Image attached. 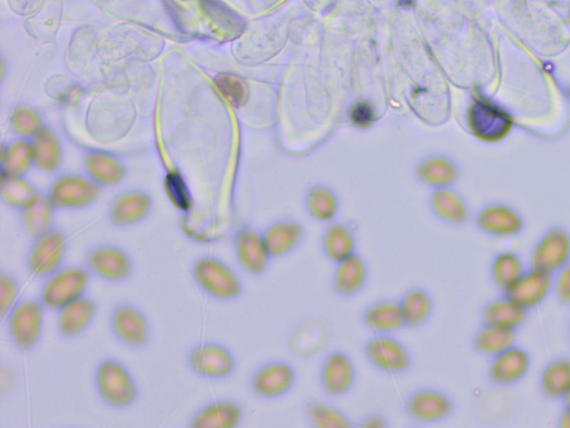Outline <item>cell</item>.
Wrapping results in <instances>:
<instances>
[{"label":"cell","mask_w":570,"mask_h":428,"mask_svg":"<svg viewBox=\"0 0 570 428\" xmlns=\"http://www.w3.org/2000/svg\"><path fill=\"white\" fill-rule=\"evenodd\" d=\"M245 418V408L240 400L216 399L202 405L189 418L192 428H237Z\"/></svg>","instance_id":"20"},{"label":"cell","mask_w":570,"mask_h":428,"mask_svg":"<svg viewBox=\"0 0 570 428\" xmlns=\"http://www.w3.org/2000/svg\"><path fill=\"white\" fill-rule=\"evenodd\" d=\"M558 427L570 428V410L564 408L558 417Z\"/></svg>","instance_id":"39"},{"label":"cell","mask_w":570,"mask_h":428,"mask_svg":"<svg viewBox=\"0 0 570 428\" xmlns=\"http://www.w3.org/2000/svg\"><path fill=\"white\" fill-rule=\"evenodd\" d=\"M552 295L563 306H570V262L552 275Z\"/></svg>","instance_id":"36"},{"label":"cell","mask_w":570,"mask_h":428,"mask_svg":"<svg viewBox=\"0 0 570 428\" xmlns=\"http://www.w3.org/2000/svg\"><path fill=\"white\" fill-rule=\"evenodd\" d=\"M151 200L143 193L132 192L124 194L115 201L110 209V222L115 227L132 226L147 217Z\"/></svg>","instance_id":"29"},{"label":"cell","mask_w":570,"mask_h":428,"mask_svg":"<svg viewBox=\"0 0 570 428\" xmlns=\"http://www.w3.org/2000/svg\"><path fill=\"white\" fill-rule=\"evenodd\" d=\"M21 285L14 273L0 271V317L5 319L12 308L20 302Z\"/></svg>","instance_id":"35"},{"label":"cell","mask_w":570,"mask_h":428,"mask_svg":"<svg viewBox=\"0 0 570 428\" xmlns=\"http://www.w3.org/2000/svg\"><path fill=\"white\" fill-rule=\"evenodd\" d=\"M188 367L206 381H225L237 372V359L231 348L222 343H197L188 352Z\"/></svg>","instance_id":"10"},{"label":"cell","mask_w":570,"mask_h":428,"mask_svg":"<svg viewBox=\"0 0 570 428\" xmlns=\"http://www.w3.org/2000/svg\"><path fill=\"white\" fill-rule=\"evenodd\" d=\"M302 415L309 427L356 428V419L331 399L309 397L304 400Z\"/></svg>","instance_id":"25"},{"label":"cell","mask_w":570,"mask_h":428,"mask_svg":"<svg viewBox=\"0 0 570 428\" xmlns=\"http://www.w3.org/2000/svg\"><path fill=\"white\" fill-rule=\"evenodd\" d=\"M357 379L359 370L350 352L335 348L322 359L317 370V383L328 399L341 400L351 395Z\"/></svg>","instance_id":"8"},{"label":"cell","mask_w":570,"mask_h":428,"mask_svg":"<svg viewBox=\"0 0 570 428\" xmlns=\"http://www.w3.org/2000/svg\"><path fill=\"white\" fill-rule=\"evenodd\" d=\"M399 299L405 330L427 327L434 318L436 300L431 291L422 285L409 286Z\"/></svg>","instance_id":"21"},{"label":"cell","mask_w":570,"mask_h":428,"mask_svg":"<svg viewBox=\"0 0 570 428\" xmlns=\"http://www.w3.org/2000/svg\"><path fill=\"white\" fill-rule=\"evenodd\" d=\"M477 228L489 237L512 238L520 235L525 223L521 215L512 207L503 205H490L477 215Z\"/></svg>","instance_id":"24"},{"label":"cell","mask_w":570,"mask_h":428,"mask_svg":"<svg viewBox=\"0 0 570 428\" xmlns=\"http://www.w3.org/2000/svg\"><path fill=\"white\" fill-rule=\"evenodd\" d=\"M191 275L198 289L219 302H237L245 295L241 277L228 262L215 255L197 259Z\"/></svg>","instance_id":"1"},{"label":"cell","mask_w":570,"mask_h":428,"mask_svg":"<svg viewBox=\"0 0 570 428\" xmlns=\"http://www.w3.org/2000/svg\"><path fill=\"white\" fill-rule=\"evenodd\" d=\"M432 214L444 223L449 226L459 227L468 222L470 212L466 203L457 193L450 191L448 188L437 190L431 198Z\"/></svg>","instance_id":"30"},{"label":"cell","mask_w":570,"mask_h":428,"mask_svg":"<svg viewBox=\"0 0 570 428\" xmlns=\"http://www.w3.org/2000/svg\"><path fill=\"white\" fill-rule=\"evenodd\" d=\"M91 278L85 266H63L43 280L38 298L48 311H59L86 295Z\"/></svg>","instance_id":"7"},{"label":"cell","mask_w":570,"mask_h":428,"mask_svg":"<svg viewBox=\"0 0 570 428\" xmlns=\"http://www.w3.org/2000/svg\"><path fill=\"white\" fill-rule=\"evenodd\" d=\"M265 246L273 262L297 253L306 242L307 230L294 219H280L262 230Z\"/></svg>","instance_id":"18"},{"label":"cell","mask_w":570,"mask_h":428,"mask_svg":"<svg viewBox=\"0 0 570 428\" xmlns=\"http://www.w3.org/2000/svg\"><path fill=\"white\" fill-rule=\"evenodd\" d=\"M109 329L122 345L131 350H143L151 341V325L147 315L131 303L115 304L109 313Z\"/></svg>","instance_id":"11"},{"label":"cell","mask_w":570,"mask_h":428,"mask_svg":"<svg viewBox=\"0 0 570 428\" xmlns=\"http://www.w3.org/2000/svg\"><path fill=\"white\" fill-rule=\"evenodd\" d=\"M528 313L502 295V297L492 299L485 304L481 309L480 318L485 325L497 326L517 332L527 321Z\"/></svg>","instance_id":"26"},{"label":"cell","mask_w":570,"mask_h":428,"mask_svg":"<svg viewBox=\"0 0 570 428\" xmlns=\"http://www.w3.org/2000/svg\"><path fill=\"white\" fill-rule=\"evenodd\" d=\"M97 197V190L86 181L64 179L52 189L51 202L59 207H77L90 205Z\"/></svg>","instance_id":"31"},{"label":"cell","mask_w":570,"mask_h":428,"mask_svg":"<svg viewBox=\"0 0 570 428\" xmlns=\"http://www.w3.org/2000/svg\"><path fill=\"white\" fill-rule=\"evenodd\" d=\"M561 401H563L564 408L570 410V390L568 391L567 394L564 396V399L561 400Z\"/></svg>","instance_id":"40"},{"label":"cell","mask_w":570,"mask_h":428,"mask_svg":"<svg viewBox=\"0 0 570 428\" xmlns=\"http://www.w3.org/2000/svg\"><path fill=\"white\" fill-rule=\"evenodd\" d=\"M94 386L100 399L112 408H131L139 400V385L125 365L115 359H105L96 366Z\"/></svg>","instance_id":"5"},{"label":"cell","mask_w":570,"mask_h":428,"mask_svg":"<svg viewBox=\"0 0 570 428\" xmlns=\"http://www.w3.org/2000/svg\"><path fill=\"white\" fill-rule=\"evenodd\" d=\"M52 202L35 198V200L25 207L23 215V228L26 235L30 238H36L44 232L51 230L52 227Z\"/></svg>","instance_id":"34"},{"label":"cell","mask_w":570,"mask_h":428,"mask_svg":"<svg viewBox=\"0 0 570 428\" xmlns=\"http://www.w3.org/2000/svg\"><path fill=\"white\" fill-rule=\"evenodd\" d=\"M68 246V237L60 229L52 228L34 238L26 253V271L33 278L45 279L64 266Z\"/></svg>","instance_id":"9"},{"label":"cell","mask_w":570,"mask_h":428,"mask_svg":"<svg viewBox=\"0 0 570 428\" xmlns=\"http://www.w3.org/2000/svg\"><path fill=\"white\" fill-rule=\"evenodd\" d=\"M319 246L322 257L334 264L359 253V238L350 223L333 222L322 231Z\"/></svg>","instance_id":"22"},{"label":"cell","mask_w":570,"mask_h":428,"mask_svg":"<svg viewBox=\"0 0 570 428\" xmlns=\"http://www.w3.org/2000/svg\"><path fill=\"white\" fill-rule=\"evenodd\" d=\"M308 214L317 222L330 223L334 222L338 214L339 203L333 190L325 187H315L308 192Z\"/></svg>","instance_id":"33"},{"label":"cell","mask_w":570,"mask_h":428,"mask_svg":"<svg viewBox=\"0 0 570 428\" xmlns=\"http://www.w3.org/2000/svg\"><path fill=\"white\" fill-rule=\"evenodd\" d=\"M526 269L523 258L515 251H501L490 263V278L493 284L503 293L523 275Z\"/></svg>","instance_id":"32"},{"label":"cell","mask_w":570,"mask_h":428,"mask_svg":"<svg viewBox=\"0 0 570 428\" xmlns=\"http://www.w3.org/2000/svg\"><path fill=\"white\" fill-rule=\"evenodd\" d=\"M360 323L370 335H397L405 330L399 299L393 297L366 303L360 311Z\"/></svg>","instance_id":"16"},{"label":"cell","mask_w":570,"mask_h":428,"mask_svg":"<svg viewBox=\"0 0 570 428\" xmlns=\"http://www.w3.org/2000/svg\"><path fill=\"white\" fill-rule=\"evenodd\" d=\"M46 308L39 298L20 299L5 320L8 337L17 350L32 351L41 342Z\"/></svg>","instance_id":"6"},{"label":"cell","mask_w":570,"mask_h":428,"mask_svg":"<svg viewBox=\"0 0 570 428\" xmlns=\"http://www.w3.org/2000/svg\"><path fill=\"white\" fill-rule=\"evenodd\" d=\"M97 311L96 300L87 295H82L56 311L57 332L64 338L81 336L94 323Z\"/></svg>","instance_id":"23"},{"label":"cell","mask_w":570,"mask_h":428,"mask_svg":"<svg viewBox=\"0 0 570 428\" xmlns=\"http://www.w3.org/2000/svg\"><path fill=\"white\" fill-rule=\"evenodd\" d=\"M570 262V233L563 228H551L539 238L529 255V267L555 273Z\"/></svg>","instance_id":"15"},{"label":"cell","mask_w":570,"mask_h":428,"mask_svg":"<svg viewBox=\"0 0 570 428\" xmlns=\"http://www.w3.org/2000/svg\"><path fill=\"white\" fill-rule=\"evenodd\" d=\"M5 196L10 205L25 207L36 198L34 197L32 189H29L28 185L16 182L10 184V188L5 191Z\"/></svg>","instance_id":"37"},{"label":"cell","mask_w":570,"mask_h":428,"mask_svg":"<svg viewBox=\"0 0 570 428\" xmlns=\"http://www.w3.org/2000/svg\"><path fill=\"white\" fill-rule=\"evenodd\" d=\"M532 356L525 348L514 345L490 359L489 381L501 387L514 386L527 376L532 369Z\"/></svg>","instance_id":"19"},{"label":"cell","mask_w":570,"mask_h":428,"mask_svg":"<svg viewBox=\"0 0 570 428\" xmlns=\"http://www.w3.org/2000/svg\"><path fill=\"white\" fill-rule=\"evenodd\" d=\"M568 338H569V341H570V320H569V325H568Z\"/></svg>","instance_id":"41"},{"label":"cell","mask_w":570,"mask_h":428,"mask_svg":"<svg viewBox=\"0 0 570 428\" xmlns=\"http://www.w3.org/2000/svg\"><path fill=\"white\" fill-rule=\"evenodd\" d=\"M390 426L389 418L379 410H369L356 419V427L361 428H388Z\"/></svg>","instance_id":"38"},{"label":"cell","mask_w":570,"mask_h":428,"mask_svg":"<svg viewBox=\"0 0 570 428\" xmlns=\"http://www.w3.org/2000/svg\"><path fill=\"white\" fill-rule=\"evenodd\" d=\"M539 390L546 399L561 400L570 390V359L558 357L542 368L539 376Z\"/></svg>","instance_id":"28"},{"label":"cell","mask_w":570,"mask_h":428,"mask_svg":"<svg viewBox=\"0 0 570 428\" xmlns=\"http://www.w3.org/2000/svg\"><path fill=\"white\" fill-rule=\"evenodd\" d=\"M516 330L497 327V326L485 325L472 335L471 347L477 354L487 359L501 354L508 348L516 345Z\"/></svg>","instance_id":"27"},{"label":"cell","mask_w":570,"mask_h":428,"mask_svg":"<svg viewBox=\"0 0 570 428\" xmlns=\"http://www.w3.org/2000/svg\"><path fill=\"white\" fill-rule=\"evenodd\" d=\"M232 249L238 267L252 278L267 275L273 260L263 239L262 230L243 226L232 237Z\"/></svg>","instance_id":"13"},{"label":"cell","mask_w":570,"mask_h":428,"mask_svg":"<svg viewBox=\"0 0 570 428\" xmlns=\"http://www.w3.org/2000/svg\"><path fill=\"white\" fill-rule=\"evenodd\" d=\"M503 295L526 311H532L552 295V275L528 267Z\"/></svg>","instance_id":"17"},{"label":"cell","mask_w":570,"mask_h":428,"mask_svg":"<svg viewBox=\"0 0 570 428\" xmlns=\"http://www.w3.org/2000/svg\"><path fill=\"white\" fill-rule=\"evenodd\" d=\"M456 412V401L438 386L421 385L406 392L401 400V413L417 425H438Z\"/></svg>","instance_id":"3"},{"label":"cell","mask_w":570,"mask_h":428,"mask_svg":"<svg viewBox=\"0 0 570 428\" xmlns=\"http://www.w3.org/2000/svg\"><path fill=\"white\" fill-rule=\"evenodd\" d=\"M333 266L330 288L335 297L341 300L356 299L368 288L371 278L370 263L360 251Z\"/></svg>","instance_id":"14"},{"label":"cell","mask_w":570,"mask_h":428,"mask_svg":"<svg viewBox=\"0 0 570 428\" xmlns=\"http://www.w3.org/2000/svg\"><path fill=\"white\" fill-rule=\"evenodd\" d=\"M85 266L92 276L114 282L130 279L134 271V262L131 254L122 246L114 244H97L86 251Z\"/></svg>","instance_id":"12"},{"label":"cell","mask_w":570,"mask_h":428,"mask_svg":"<svg viewBox=\"0 0 570 428\" xmlns=\"http://www.w3.org/2000/svg\"><path fill=\"white\" fill-rule=\"evenodd\" d=\"M365 363L389 377H402L413 372L414 355L397 335H370L361 346Z\"/></svg>","instance_id":"2"},{"label":"cell","mask_w":570,"mask_h":428,"mask_svg":"<svg viewBox=\"0 0 570 428\" xmlns=\"http://www.w3.org/2000/svg\"><path fill=\"white\" fill-rule=\"evenodd\" d=\"M299 383L297 366L285 359H269L252 370L247 388L255 399L274 401L288 397Z\"/></svg>","instance_id":"4"}]
</instances>
